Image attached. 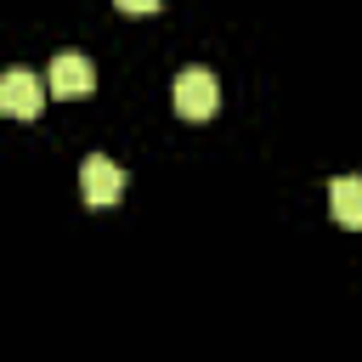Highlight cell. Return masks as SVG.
<instances>
[{
	"instance_id": "obj_3",
	"label": "cell",
	"mask_w": 362,
	"mask_h": 362,
	"mask_svg": "<svg viewBox=\"0 0 362 362\" xmlns=\"http://www.w3.org/2000/svg\"><path fill=\"white\" fill-rule=\"evenodd\" d=\"M90 90H96V68H90V57H79V51L51 57V96L79 102V96H90Z\"/></svg>"
},
{
	"instance_id": "obj_4",
	"label": "cell",
	"mask_w": 362,
	"mask_h": 362,
	"mask_svg": "<svg viewBox=\"0 0 362 362\" xmlns=\"http://www.w3.org/2000/svg\"><path fill=\"white\" fill-rule=\"evenodd\" d=\"M79 192H85V204H119L124 170H119L107 153H90V158L79 164Z\"/></svg>"
},
{
	"instance_id": "obj_1",
	"label": "cell",
	"mask_w": 362,
	"mask_h": 362,
	"mask_svg": "<svg viewBox=\"0 0 362 362\" xmlns=\"http://www.w3.org/2000/svg\"><path fill=\"white\" fill-rule=\"evenodd\" d=\"M170 102H175L181 119H209V113L221 107V85H215L209 68H181V74L170 79Z\"/></svg>"
},
{
	"instance_id": "obj_6",
	"label": "cell",
	"mask_w": 362,
	"mask_h": 362,
	"mask_svg": "<svg viewBox=\"0 0 362 362\" xmlns=\"http://www.w3.org/2000/svg\"><path fill=\"white\" fill-rule=\"evenodd\" d=\"M119 11H136V17H147V11H158V0H113Z\"/></svg>"
},
{
	"instance_id": "obj_5",
	"label": "cell",
	"mask_w": 362,
	"mask_h": 362,
	"mask_svg": "<svg viewBox=\"0 0 362 362\" xmlns=\"http://www.w3.org/2000/svg\"><path fill=\"white\" fill-rule=\"evenodd\" d=\"M328 209L339 226H362V175H334L328 181Z\"/></svg>"
},
{
	"instance_id": "obj_2",
	"label": "cell",
	"mask_w": 362,
	"mask_h": 362,
	"mask_svg": "<svg viewBox=\"0 0 362 362\" xmlns=\"http://www.w3.org/2000/svg\"><path fill=\"white\" fill-rule=\"evenodd\" d=\"M45 79L34 74V68H6L0 74V113H11V119H40V107H45Z\"/></svg>"
}]
</instances>
